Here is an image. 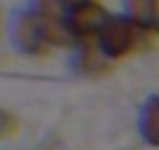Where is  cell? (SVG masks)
Segmentation results:
<instances>
[{"label":"cell","instance_id":"1","mask_svg":"<svg viewBox=\"0 0 159 150\" xmlns=\"http://www.w3.org/2000/svg\"><path fill=\"white\" fill-rule=\"evenodd\" d=\"M152 33L154 30L138 26L126 14H110L103 30L96 35V42L112 61H119L124 56H131L136 52L145 49L150 45Z\"/></svg>","mask_w":159,"mask_h":150},{"label":"cell","instance_id":"2","mask_svg":"<svg viewBox=\"0 0 159 150\" xmlns=\"http://www.w3.org/2000/svg\"><path fill=\"white\" fill-rule=\"evenodd\" d=\"M7 38L12 47L24 56H42L52 49L49 33H47V19L33 12L30 7L12 12L7 21Z\"/></svg>","mask_w":159,"mask_h":150},{"label":"cell","instance_id":"8","mask_svg":"<svg viewBox=\"0 0 159 150\" xmlns=\"http://www.w3.org/2000/svg\"><path fill=\"white\" fill-rule=\"evenodd\" d=\"M16 129V120L12 117V113H7L5 108H0V138L10 136Z\"/></svg>","mask_w":159,"mask_h":150},{"label":"cell","instance_id":"4","mask_svg":"<svg viewBox=\"0 0 159 150\" xmlns=\"http://www.w3.org/2000/svg\"><path fill=\"white\" fill-rule=\"evenodd\" d=\"M68 66L73 73L91 77V75H101L112 66V59L101 49V45L94 40H80L70 47V59Z\"/></svg>","mask_w":159,"mask_h":150},{"label":"cell","instance_id":"6","mask_svg":"<svg viewBox=\"0 0 159 150\" xmlns=\"http://www.w3.org/2000/svg\"><path fill=\"white\" fill-rule=\"evenodd\" d=\"M122 14L143 28L154 30L159 21V0H122Z\"/></svg>","mask_w":159,"mask_h":150},{"label":"cell","instance_id":"5","mask_svg":"<svg viewBox=\"0 0 159 150\" xmlns=\"http://www.w3.org/2000/svg\"><path fill=\"white\" fill-rule=\"evenodd\" d=\"M138 134L148 145L159 148V96L152 94L138 110Z\"/></svg>","mask_w":159,"mask_h":150},{"label":"cell","instance_id":"10","mask_svg":"<svg viewBox=\"0 0 159 150\" xmlns=\"http://www.w3.org/2000/svg\"><path fill=\"white\" fill-rule=\"evenodd\" d=\"M154 33H157V35H159V21H157V26H154Z\"/></svg>","mask_w":159,"mask_h":150},{"label":"cell","instance_id":"3","mask_svg":"<svg viewBox=\"0 0 159 150\" xmlns=\"http://www.w3.org/2000/svg\"><path fill=\"white\" fill-rule=\"evenodd\" d=\"M108 19H110V12L101 2H89V5H80V7H73V10L63 12V21L68 26V30L73 33L75 42L94 40L96 35L103 30Z\"/></svg>","mask_w":159,"mask_h":150},{"label":"cell","instance_id":"7","mask_svg":"<svg viewBox=\"0 0 159 150\" xmlns=\"http://www.w3.org/2000/svg\"><path fill=\"white\" fill-rule=\"evenodd\" d=\"M33 12H38L40 16H59L63 14V2L61 0H28V5Z\"/></svg>","mask_w":159,"mask_h":150},{"label":"cell","instance_id":"9","mask_svg":"<svg viewBox=\"0 0 159 150\" xmlns=\"http://www.w3.org/2000/svg\"><path fill=\"white\" fill-rule=\"evenodd\" d=\"M63 2V12L66 10H73V7H80V5H89V2H98V0H61Z\"/></svg>","mask_w":159,"mask_h":150}]
</instances>
